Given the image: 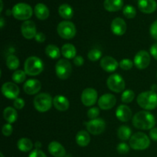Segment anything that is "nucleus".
<instances>
[{
    "label": "nucleus",
    "instance_id": "obj_1",
    "mask_svg": "<svg viewBox=\"0 0 157 157\" xmlns=\"http://www.w3.org/2000/svg\"><path fill=\"white\" fill-rule=\"evenodd\" d=\"M133 125L139 130H151L156 124V119L151 113L145 110H142L133 116Z\"/></svg>",
    "mask_w": 157,
    "mask_h": 157
},
{
    "label": "nucleus",
    "instance_id": "obj_2",
    "mask_svg": "<svg viewBox=\"0 0 157 157\" xmlns=\"http://www.w3.org/2000/svg\"><path fill=\"white\" fill-rule=\"evenodd\" d=\"M138 105L144 110H154L157 107V94L153 90L142 92L136 98Z\"/></svg>",
    "mask_w": 157,
    "mask_h": 157
},
{
    "label": "nucleus",
    "instance_id": "obj_3",
    "mask_svg": "<svg viewBox=\"0 0 157 157\" xmlns=\"http://www.w3.org/2000/svg\"><path fill=\"white\" fill-rule=\"evenodd\" d=\"M24 69L26 75L29 76H36L43 71L44 64L42 61L38 57H29L25 61Z\"/></svg>",
    "mask_w": 157,
    "mask_h": 157
},
{
    "label": "nucleus",
    "instance_id": "obj_4",
    "mask_svg": "<svg viewBox=\"0 0 157 157\" xmlns=\"http://www.w3.org/2000/svg\"><path fill=\"white\" fill-rule=\"evenodd\" d=\"M130 147L135 150H144L150 145L149 136L144 133L138 132L133 134L130 139Z\"/></svg>",
    "mask_w": 157,
    "mask_h": 157
},
{
    "label": "nucleus",
    "instance_id": "obj_5",
    "mask_svg": "<svg viewBox=\"0 0 157 157\" xmlns=\"http://www.w3.org/2000/svg\"><path fill=\"white\" fill-rule=\"evenodd\" d=\"M53 104L52 96L47 93H41L37 95L34 99V107L41 113L49 110Z\"/></svg>",
    "mask_w": 157,
    "mask_h": 157
},
{
    "label": "nucleus",
    "instance_id": "obj_6",
    "mask_svg": "<svg viewBox=\"0 0 157 157\" xmlns=\"http://www.w3.org/2000/svg\"><path fill=\"white\" fill-rule=\"evenodd\" d=\"M12 13L16 19L21 21H27L32 17L33 11L31 6L26 3H17L12 8Z\"/></svg>",
    "mask_w": 157,
    "mask_h": 157
},
{
    "label": "nucleus",
    "instance_id": "obj_7",
    "mask_svg": "<svg viewBox=\"0 0 157 157\" xmlns=\"http://www.w3.org/2000/svg\"><path fill=\"white\" fill-rule=\"evenodd\" d=\"M57 31L59 36L63 39H72L76 35V27L75 24L69 21H61L57 27Z\"/></svg>",
    "mask_w": 157,
    "mask_h": 157
},
{
    "label": "nucleus",
    "instance_id": "obj_8",
    "mask_svg": "<svg viewBox=\"0 0 157 157\" xmlns=\"http://www.w3.org/2000/svg\"><path fill=\"white\" fill-rule=\"evenodd\" d=\"M55 72L58 78L66 80L71 76L72 72V66L70 61L66 59H61L56 63Z\"/></svg>",
    "mask_w": 157,
    "mask_h": 157
},
{
    "label": "nucleus",
    "instance_id": "obj_9",
    "mask_svg": "<svg viewBox=\"0 0 157 157\" xmlns=\"http://www.w3.org/2000/svg\"><path fill=\"white\" fill-rule=\"evenodd\" d=\"M107 84L108 88L115 93H121L125 89V81L124 78L117 74H113L109 76Z\"/></svg>",
    "mask_w": 157,
    "mask_h": 157
},
{
    "label": "nucleus",
    "instance_id": "obj_10",
    "mask_svg": "<svg viewBox=\"0 0 157 157\" xmlns=\"http://www.w3.org/2000/svg\"><path fill=\"white\" fill-rule=\"evenodd\" d=\"M87 131L92 135L101 134L104 131L106 127L105 121L101 118L90 120L87 123H86Z\"/></svg>",
    "mask_w": 157,
    "mask_h": 157
},
{
    "label": "nucleus",
    "instance_id": "obj_11",
    "mask_svg": "<svg viewBox=\"0 0 157 157\" xmlns=\"http://www.w3.org/2000/svg\"><path fill=\"white\" fill-rule=\"evenodd\" d=\"M81 101L86 107H91L98 101V92L95 89L86 88L81 94Z\"/></svg>",
    "mask_w": 157,
    "mask_h": 157
},
{
    "label": "nucleus",
    "instance_id": "obj_12",
    "mask_svg": "<svg viewBox=\"0 0 157 157\" xmlns=\"http://www.w3.org/2000/svg\"><path fill=\"white\" fill-rule=\"evenodd\" d=\"M150 55L147 51H140L135 55L133 63L138 69L144 70L146 69L150 64Z\"/></svg>",
    "mask_w": 157,
    "mask_h": 157
},
{
    "label": "nucleus",
    "instance_id": "obj_13",
    "mask_svg": "<svg viewBox=\"0 0 157 157\" xmlns=\"http://www.w3.org/2000/svg\"><path fill=\"white\" fill-rule=\"evenodd\" d=\"M2 93L9 99H16L19 94V87L15 83H4L2 87Z\"/></svg>",
    "mask_w": 157,
    "mask_h": 157
},
{
    "label": "nucleus",
    "instance_id": "obj_14",
    "mask_svg": "<svg viewBox=\"0 0 157 157\" xmlns=\"http://www.w3.org/2000/svg\"><path fill=\"white\" fill-rule=\"evenodd\" d=\"M21 31L23 37L27 39H32L37 35L36 25L35 22L31 20H27L22 23L21 26Z\"/></svg>",
    "mask_w": 157,
    "mask_h": 157
},
{
    "label": "nucleus",
    "instance_id": "obj_15",
    "mask_svg": "<svg viewBox=\"0 0 157 157\" xmlns=\"http://www.w3.org/2000/svg\"><path fill=\"white\" fill-rule=\"evenodd\" d=\"M117 103V99L114 95L111 94H105L98 99V106L104 110L113 108Z\"/></svg>",
    "mask_w": 157,
    "mask_h": 157
},
{
    "label": "nucleus",
    "instance_id": "obj_16",
    "mask_svg": "<svg viewBox=\"0 0 157 157\" xmlns=\"http://www.w3.org/2000/svg\"><path fill=\"white\" fill-rule=\"evenodd\" d=\"M112 32L117 36H121L127 31V24L125 21L121 18H115L110 25Z\"/></svg>",
    "mask_w": 157,
    "mask_h": 157
},
{
    "label": "nucleus",
    "instance_id": "obj_17",
    "mask_svg": "<svg viewBox=\"0 0 157 157\" xmlns=\"http://www.w3.org/2000/svg\"><path fill=\"white\" fill-rule=\"evenodd\" d=\"M41 88V84L38 80L30 79L28 80L23 85V90L27 94L34 95L40 91Z\"/></svg>",
    "mask_w": 157,
    "mask_h": 157
},
{
    "label": "nucleus",
    "instance_id": "obj_18",
    "mask_svg": "<svg viewBox=\"0 0 157 157\" xmlns=\"http://www.w3.org/2000/svg\"><path fill=\"white\" fill-rule=\"evenodd\" d=\"M138 8L144 13L150 14L156 10L157 3L156 0H138Z\"/></svg>",
    "mask_w": 157,
    "mask_h": 157
},
{
    "label": "nucleus",
    "instance_id": "obj_19",
    "mask_svg": "<svg viewBox=\"0 0 157 157\" xmlns=\"http://www.w3.org/2000/svg\"><path fill=\"white\" fill-rule=\"evenodd\" d=\"M118 62L110 56H105L101 59V67L107 72H113L117 69Z\"/></svg>",
    "mask_w": 157,
    "mask_h": 157
},
{
    "label": "nucleus",
    "instance_id": "obj_20",
    "mask_svg": "<svg viewBox=\"0 0 157 157\" xmlns=\"http://www.w3.org/2000/svg\"><path fill=\"white\" fill-rule=\"evenodd\" d=\"M116 117L122 122H127L132 117V110L127 105H120L116 110Z\"/></svg>",
    "mask_w": 157,
    "mask_h": 157
},
{
    "label": "nucleus",
    "instance_id": "obj_21",
    "mask_svg": "<svg viewBox=\"0 0 157 157\" xmlns=\"http://www.w3.org/2000/svg\"><path fill=\"white\" fill-rule=\"evenodd\" d=\"M48 152L55 157H64L66 155V150L64 147L60 143L52 141L48 145Z\"/></svg>",
    "mask_w": 157,
    "mask_h": 157
},
{
    "label": "nucleus",
    "instance_id": "obj_22",
    "mask_svg": "<svg viewBox=\"0 0 157 157\" xmlns=\"http://www.w3.org/2000/svg\"><path fill=\"white\" fill-rule=\"evenodd\" d=\"M53 105L58 111H66L69 108V101L62 95H57L53 99Z\"/></svg>",
    "mask_w": 157,
    "mask_h": 157
},
{
    "label": "nucleus",
    "instance_id": "obj_23",
    "mask_svg": "<svg viewBox=\"0 0 157 157\" xmlns=\"http://www.w3.org/2000/svg\"><path fill=\"white\" fill-rule=\"evenodd\" d=\"M34 12H35V16L40 20L47 19L50 14L48 8L43 3H38L35 6Z\"/></svg>",
    "mask_w": 157,
    "mask_h": 157
},
{
    "label": "nucleus",
    "instance_id": "obj_24",
    "mask_svg": "<svg viewBox=\"0 0 157 157\" xmlns=\"http://www.w3.org/2000/svg\"><path fill=\"white\" fill-rule=\"evenodd\" d=\"M124 0H104V9L108 12H117L122 9Z\"/></svg>",
    "mask_w": 157,
    "mask_h": 157
},
{
    "label": "nucleus",
    "instance_id": "obj_25",
    "mask_svg": "<svg viewBox=\"0 0 157 157\" xmlns=\"http://www.w3.org/2000/svg\"><path fill=\"white\" fill-rule=\"evenodd\" d=\"M90 136L88 132L85 130H81L76 135V142L78 146L81 147H85L90 144Z\"/></svg>",
    "mask_w": 157,
    "mask_h": 157
},
{
    "label": "nucleus",
    "instance_id": "obj_26",
    "mask_svg": "<svg viewBox=\"0 0 157 157\" xmlns=\"http://www.w3.org/2000/svg\"><path fill=\"white\" fill-rule=\"evenodd\" d=\"M77 51L75 48V45L72 44H64L61 48V55L66 58L67 59H72L76 57Z\"/></svg>",
    "mask_w": 157,
    "mask_h": 157
},
{
    "label": "nucleus",
    "instance_id": "obj_27",
    "mask_svg": "<svg viewBox=\"0 0 157 157\" xmlns=\"http://www.w3.org/2000/svg\"><path fill=\"white\" fill-rule=\"evenodd\" d=\"M3 117L9 124H13L18 119V113L13 107H8L3 111Z\"/></svg>",
    "mask_w": 157,
    "mask_h": 157
},
{
    "label": "nucleus",
    "instance_id": "obj_28",
    "mask_svg": "<svg viewBox=\"0 0 157 157\" xmlns=\"http://www.w3.org/2000/svg\"><path fill=\"white\" fill-rule=\"evenodd\" d=\"M58 13L64 19H71L74 15V11L68 4H62L58 8Z\"/></svg>",
    "mask_w": 157,
    "mask_h": 157
},
{
    "label": "nucleus",
    "instance_id": "obj_29",
    "mask_svg": "<svg viewBox=\"0 0 157 157\" xmlns=\"http://www.w3.org/2000/svg\"><path fill=\"white\" fill-rule=\"evenodd\" d=\"M17 147L21 152H29L33 147V144L29 138H21L17 143Z\"/></svg>",
    "mask_w": 157,
    "mask_h": 157
},
{
    "label": "nucleus",
    "instance_id": "obj_30",
    "mask_svg": "<svg viewBox=\"0 0 157 157\" xmlns=\"http://www.w3.org/2000/svg\"><path fill=\"white\" fill-rule=\"evenodd\" d=\"M45 53L48 57L52 59H58L61 56V51L55 44H48L45 48Z\"/></svg>",
    "mask_w": 157,
    "mask_h": 157
},
{
    "label": "nucleus",
    "instance_id": "obj_31",
    "mask_svg": "<svg viewBox=\"0 0 157 157\" xmlns=\"http://www.w3.org/2000/svg\"><path fill=\"white\" fill-rule=\"evenodd\" d=\"M131 134V129L126 125L121 126L117 130V136L121 140H127L130 139Z\"/></svg>",
    "mask_w": 157,
    "mask_h": 157
},
{
    "label": "nucleus",
    "instance_id": "obj_32",
    "mask_svg": "<svg viewBox=\"0 0 157 157\" xmlns=\"http://www.w3.org/2000/svg\"><path fill=\"white\" fill-rule=\"evenodd\" d=\"M6 65L10 70H15L19 66V59L15 55H9L6 59Z\"/></svg>",
    "mask_w": 157,
    "mask_h": 157
},
{
    "label": "nucleus",
    "instance_id": "obj_33",
    "mask_svg": "<svg viewBox=\"0 0 157 157\" xmlns=\"http://www.w3.org/2000/svg\"><path fill=\"white\" fill-rule=\"evenodd\" d=\"M12 81L16 84H21L23 83L26 79V73L25 71L18 70L15 71L12 76Z\"/></svg>",
    "mask_w": 157,
    "mask_h": 157
},
{
    "label": "nucleus",
    "instance_id": "obj_34",
    "mask_svg": "<svg viewBox=\"0 0 157 157\" xmlns=\"http://www.w3.org/2000/svg\"><path fill=\"white\" fill-rule=\"evenodd\" d=\"M135 98V93L132 90H126L121 95V101L124 104H129L133 101Z\"/></svg>",
    "mask_w": 157,
    "mask_h": 157
},
{
    "label": "nucleus",
    "instance_id": "obj_35",
    "mask_svg": "<svg viewBox=\"0 0 157 157\" xmlns=\"http://www.w3.org/2000/svg\"><path fill=\"white\" fill-rule=\"evenodd\" d=\"M123 13H124V15H125L127 18H133L136 16V9H135L133 6L127 5V6H124V7Z\"/></svg>",
    "mask_w": 157,
    "mask_h": 157
},
{
    "label": "nucleus",
    "instance_id": "obj_36",
    "mask_svg": "<svg viewBox=\"0 0 157 157\" xmlns=\"http://www.w3.org/2000/svg\"><path fill=\"white\" fill-rule=\"evenodd\" d=\"M101 55H102V52L99 49H91L90 52L87 54V57L88 59L91 61H97L101 58Z\"/></svg>",
    "mask_w": 157,
    "mask_h": 157
},
{
    "label": "nucleus",
    "instance_id": "obj_37",
    "mask_svg": "<svg viewBox=\"0 0 157 157\" xmlns=\"http://www.w3.org/2000/svg\"><path fill=\"white\" fill-rule=\"evenodd\" d=\"M133 64H134V63L131 60L125 58V59H123L121 61V62H120V67L123 70L128 71L130 70L133 67Z\"/></svg>",
    "mask_w": 157,
    "mask_h": 157
},
{
    "label": "nucleus",
    "instance_id": "obj_38",
    "mask_svg": "<svg viewBox=\"0 0 157 157\" xmlns=\"http://www.w3.org/2000/svg\"><path fill=\"white\" fill-rule=\"evenodd\" d=\"M100 114V110L98 107H91L87 111V117L90 120L97 119Z\"/></svg>",
    "mask_w": 157,
    "mask_h": 157
},
{
    "label": "nucleus",
    "instance_id": "obj_39",
    "mask_svg": "<svg viewBox=\"0 0 157 157\" xmlns=\"http://www.w3.org/2000/svg\"><path fill=\"white\" fill-rule=\"evenodd\" d=\"M117 150L120 154H126L130 150V147H129L128 144H125V143H121L117 147Z\"/></svg>",
    "mask_w": 157,
    "mask_h": 157
},
{
    "label": "nucleus",
    "instance_id": "obj_40",
    "mask_svg": "<svg viewBox=\"0 0 157 157\" xmlns=\"http://www.w3.org/2000/svg\"><path fill=\"white\" fill-rule=\"evenodd\" d=\"M2 132L5 136H9L12 135V132H13V127L11 125V124H6L2 127Z\"/></svg>",
    "mask_w": 157,
    "mask_h": 157
},
{
    "label": "nucleus",
    "instance_id": "obj_41",
    "mask_svg": "<svg viewBox=\"0 0 157 157\" xmlns=\"http://www.w3.org/2000/svg\"><path fill=\"white\" fill-rule=\"evenodd\" d=\"M150 32L152 38H154L155 40H157V20H156V21L151 25V26H150Z\"/></svg>",
    "mask_w": 157,
    "mask_h": 157
},
{
    "label": "nucleus",
    "instance_id": "obj_42",
    "mask_svg": "<svg viewBox=\"0 0 157 157\" xmlns=\"http://www.w3.org/2000/svg\"><path fill=\"white\" fill-rule=\"evenodd\" d=\"M14 107H15V109L17 110H21L25 106V101L21 98H16L14 101Z\"/></svg>",
    "mask_w": 157,
    "mask_h": 157
},
{
    "label": "nucleus",
    "instance_id": "obj_43",
    "mask_svg": "<svg viewBox=\"0 0 157 157\" xmlns=\"http://www.w3.org/2000/svg\"><path fill=\"white\" fill-rule=\"evenodd\" d=\"M29 157H47V156H46L45 153L43 151L38 150V149H36V150H33V151L29 154Z\"/></svg>",
    "mask_w": 157,
    "mask_h": 157
},
{
    "label": "nucleus",
    "instance_id": "obj_44",
    "mask_svg": "<svg viewBox=\"0 0 157 157\" xmlns=\"http://www.w3.org/2000/svg\"><path fill=\"white\" fill-rule=\"evenodd\" d=\"M84 58H83V57L81 56V55H78V56H76L74 58V64H75L77 67H81V66H82L83 64H84Z\"/></svg>",
    "mask_w": 157,
    "mask_h": 157
},
{
    "label": "nucleus",
    "instance_id": "obj_45",
    "mask_svg": "<svg viewBox=\"0 0 157 157\" xmlns=\"http://www.w3.org/2000/svg\"><path fill=\"white\" fill-rule=\"evenodd\" d=\"M35 39L37 42L42 43L45 41L46 37H45V35H44V34L41 33V32H38V33H37V35H35Z\"/></svg>",
    "mask_w": 157,
    "mask_h": 157
},
{
    "label": "nucleus",
    "instance_id": "obj_46",
    "mask_svg": "<svg viewBox=\"0 0 157 157\" xmlns=\"http://www.w3.org/2000/svg\"><path fill=\"white\" fill-rule=\"evenodd\" d=\"M150 136L153 141H157V128L153 127L150 131Z\"/></svg>",
    "mask_w": 157,
    "mask_h": 157
},
{
    "label": "nucleus",
    "instance_id": "obj_47",
    "mask_svg": "<svg viewBox=\"0 0 157 157\" xmlns=\"http://www.w3.org/2000/svg\"><path fill=\"white\" fill-rule=\"evenodd\" d=\"M150 53H151L152 56L157 60V43L153 44L150 48Z\"/></svg>",
    "mask_w": 157,
    "mask_h": 157
},
{
    "label": "nucleus",
    "instance_id": "obj_48",
    "mask_svg": "<svg viewBox=\"0 0 157 157\" xmlns=\"http://www.w3.org/2000/svg\"><path fill=\"white\" fill-rule=\"evenodd\" d=\"M3 26H4V18H3V17H1V18H0V27H1V29H2Z\"/></svg>",
    "mask_w": 157,
    "mask_h": 157
},
{
    "label": "nucleus",
    "instance_id": "obj_49",
    "mask_svg": "<svg viewBox=\"0 0 157 157\" xmlns=\"http://www.w3.org/2000/svg\"><path fill=\"white\" fill-rule=\"evenodd\" d=\"M0 2H1V9H0V12L2 11L3 9V3H2V0H0Z\"/></svg>",
    "mask_w": 157,
    "mask_h": 157
},
{
    "label": "nucleus",
    "instance_id": "obj_50",
    "mask_svg": "<svg viewBox=\"0 0 157 157\" xmlns=\"http://www.w3.org/2000/svg\"><path fill=\"white\" fill-rule=\"evenodd\" d=\"M156 88V84H153V86H152V90H153V91H155Z\"/></svg>",
    "mask_w": 157,
    "mask_h": 157
},
{
    "label": "nucleus",
    "instance_id": "obj_51",
    "mask_svg": "<svg viewBox=\"0 0 157 157\" xmlns=\"http://www.w3.org/2000/svg\"><path fill=\"white\" fill-rule=\"evenodd\" d=\"M37 146H38V147H41V144L39 142H36L35 143V147H37Z\"/></svg>",
    "mask_w": 157,
    "mask_h": 157
},
{
    "label": "nucleus",
    "instance_id": "obj_52",
    "mask_svg": "<svg viewBox=\"0 0 157 157\" xmlns=\"http://www.w3.org/2000/svg\"><path fill=\"white\" fill-rule=\"evenodd\" d=\"M0 156H1V157H4V156H3V154H2V153H0Z\"/></svg>",
    "mask_w": 157,
    "mask_h": 157
},
{
    "label": "nucleus",
    "instance_id": "obj_53",
    "mask_svg": "<svg viewBox=\"0 0 157 157\" xmlns=\"http://www.w3.org/2000/svg\"><path fill=\"white\" fill-rule=\"evenodd\" d=\"M156 77H157V74H156Z\"/></svg>",
    "mask_w": 157,
    "mask_h": 157
}]
</instances>
